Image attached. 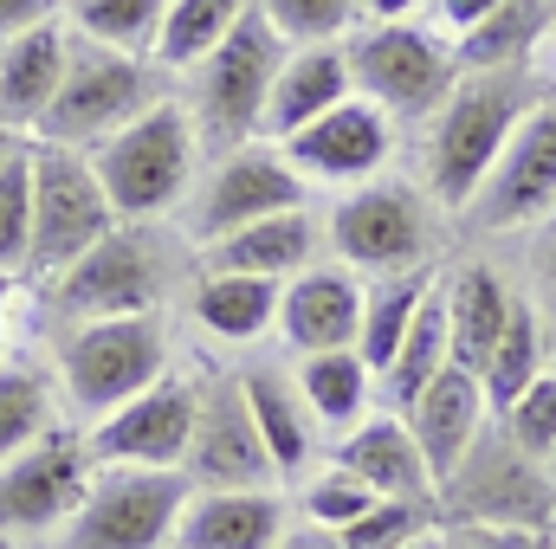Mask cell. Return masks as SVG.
<instances>
[{
	"label": "cell",
	"mask_w": 556,
	"mask_h": 549,
	"mask_svg": "<svg viewBox=\"0 0 556 549\" xmlns=\"http://www.w3.org/2000/svg\"><path fill=\"white\" fill-rule=\"evenodd\" d=\"M285 52L291 46L273 33V20L253 0V13L233 26V39L181 78V104L194 117V137L207 149V162L227 155V149L266 142V98H273V78L285 65Z\"/></svg>",
	"instance_id": "cell-5"
},
{
	"label": "cell",
	"mask_w": 556,
	"mask_h": 549,
	"mask_svg": "<svg viewBox=\"0 0 556 549\" xmlns=\"http://www.w3.org/2000/svg\"><path fill=\"white\" fill-rule=\"evenodd\" d=\"M111 227H117V207H111L91 155L59 149V142H33V253H26V272L52 284Z\"/></svg>",
	"instance_id": "cell-11"
},
{
	"label": "cell",
	"mask_w": 556,
	"mask_h": 549,
	"mask_svg": "<svg viewBox=\"0 0 556 549\" xmlns=\"http://www.w3.org/2000/svg\"><path fill=\"white\" fill-rule=\"evenodd\" d=\"M415 549H440V531H433V537H427V544H415Z\"/></svg>",
	"instance_id": "cell-49"
},
{
	"label": "cell",
	"mask_w": 556,
	"mask_h": 549,
	"mask_svg": "<svg viewBox=\"0 0 556 549\" xmlns=\"http://www.w3.org/2000/svg\"><path fill=\"white\" fill-rule=\"evenodd\" d=\"M551 26H556V0H505L485 26H472L466 39H453L459 72H518V65H538Z\"/></svg>",
	"instance_id": "cell-29"
},
{
	"label": "cell",
	"mask_w": 556,
	"mask_h": 549,
	"mask_svg": "<svg viewBox=\"0 0 556 549\" xmlns=\"http://www.w3.org/2000/svg\"><path fill=\"white\" fill-rule=\"evenodd\" d=\"M408 426H415L420 452H427V472H433V485H446L453 472H459V459L479 446V433L492 426V408H485V388H479V375H466V369H446L427 395H420L415 408L402 413Z\"/></svg>",
	"instance_id": "cell-24"
},
{
	"label": "cell",
	"mask_w": 556,
	"mask_h": 549,
	"mask_svg": "<svg viewBox=\"0 0 556 549\" xmlns=\"http://www.w3.org/2000/svg\"><path fill=\"white\" fill-rule=\"evenodd\" d=\"M369 505H376V491H369L363 478H350L343 465H317V472L298 485V518H304V524H324V531H350Z\"/></svg>",
	"instance_id": "cell-37"
},
{
	"label": "cell",
	"mask_w": 556,
	"mask_h": 549,
	"mask_svg": "<svg viewBox=\"0 0 556 549\" xmlns=\"http://www.w3.org/2000/svg\"><path fill=\"white\" fill-rule=\"evenodd\" d=\"M0 549H13V537H0Z\"/></svg>",
	"instance_id": "cell-50"
},
{
	"label": "cell",
	"mask_w": 556,
	"mask_h": 549,
	"mask_svg": "<svg viewBox=\"0 0 556 549\" xmlns=\"http://www.w3.org/2000/svg\"><path fill=\"white\" fill-rule=\"evenodd\" d=\"M188 472L98 465L85 511L59 531V549H175V524L188 511Z\"/></svg>",
	"instance_id": "cell-13"
},
{
	"label": "cell",
	"mask_w": 556,
	"mask_h": 549,
	"mask_svg": "<svg viewBox=\"0 0 556 549\" xmlns=\"http://www.w3.org/2000/svg\"><path fill=\"white\" fill-rule=\"evenodd\" d=\"M194 420H201V382L188 375H162L149 395L130 408L104 413L85 439L98 465H142V472H181L188 446H194Z\"/></svg>",
	"instance_id": "cell-16"
},
{
	"label": "cell",
	"mask_w": 556,
	"mask_h": 549,
	"mask_svg": "<svg viewBox=\"0 0 556 549\" xmlns=\"http://www.w3.org/2000/svg\"><path fill=\"white\" fill-rule=\"evenodd\" d=\"M440 291H446L453 369L479 375V369L492 362V349H498V336H505L511 310H518V291H525V278L511 284L498 259H479V253H466V259H453V266L440 272Z\"/></svg>",
	"instance_id": "cell-19"
},
{
	"label": "cell",
	"mask_w": 556,
	"mask_h": 549,
	"mask_svg": "<svg viewBox=\"0 0 556 549\" xmlns=\"http://www.w3.org/2000/svg\"><path fill=\"white\" fill-rule=\"evenodd\" d=\"M291 382H298V395H304V408H311V420H317L324 439H343L356 420H369V413L382 408V401H376V375H369V362H363L356 349L298 356Z\"/></svg>",
	"instance_id": "cell-28"
},
{
	"label": "cell",
	"mask_w": 556,
	"mask_h": 549,
	"mask_svg": "<svg viewBox=\"0 0 556 549\" xmlns=\"http://www.w3.org/2000/svg\"><path fill=\"white\" fill-rule=\"evenodd\" d=\"M498 433H505L518 452H531V459L551 465V452H556V369H544L511 408L498 413Z\"/></svg>",
	"instance_id": "cell-39"
},
{
	"label": "cell",
	"mask_w": 556,
	"mask_h": 549,
	"mask_svg": "<svg viewBox=\"0 0 556 549\" xmlns=\"http://www.w3.org/2000/svg\"><path fill=\"white\" fill-rule=\"evenodd\" d=\"M298 207H311V181L291 168V155L278 142H247V149H227L201 168V181L175 220H181V240L201 253L240 227H260V220L298 214Z\"/></svg>",
	"instance_id": "cell-8"
},
{
	"label": "cell",
	"mask_w": 556,
	"mask_h": 549,
	"mask_svg": "<svg viewBox=\"0 0 556 549\" xmlns=\"http://www.w3.org/2000/svg\"><path fill=\"white\" fill-rule=\"evenodd\" d=\"M46 20H59V0H0V46L46 26Z\"/></svg>",
	"instance_id": "cell-41"
},
{
	"label": "cell",
	"mask_w": 556,
	"mask_h": 549,
	"mask_svg": "<svg viewBox=\"0 0 556 549\" xmlns=\"http://www.w3.org/2000/svg\"><path fill=\"white\" fill-rule=\"evenodd\" d=\"M278 149L291 155V168L311 188H343L350 194V188H363V181L395 168V117L356 91V98H343L337 111H324L311 130H298Z\"/></svg>",
	"instance_id": "cell-17"
},
{
	"label": "cell",
	"mask_w": 556,
	"mask_h": 549,
	"mask_svg": "<svg viewBox=\"0 0 556 549\" xmlns=\"http://www.w3.org/2000/svg\"><path fill=\"white\" fill-rule=\"evenodd\" d=\"M350 78L369 104L395 117V130H420L459 85V52L433 20H402V26H356L350 33Z\"/></svg>",
	"instance_id": "cell-7"
},
{
	"label": "cell",
	"mask_w": 556,
	"mask_h": 549,
	"mask_svg": "<svg viewBox=\"0 0 556 549\" xmlns=\"http://www.w3.org/2000/svg\"><path fill=\"white\" fill-rule=\"evenodd\" d=\"M162 13H168V0H65V26L78 39L111 46V52H130V59H149L155 52Z\"/></svg>",
	"instance_id": "cell-34"
},
{
	"label": "cell",
	"mask_w": 556,
	"mask_h": 549,
	"mask_svg": "<svg viewBox=\"0 0 556 549\" xmlns=\"http://www.w3.org/2000/svg\"><path fill=\"white\" fill-rule=\"evenodd\" d=\"M285 524V491H194L175 524V549H273Z\"/></svg>",
	"instance_id": "cell-26"
},
{
	"label": "cell",
	"mask_w": 556,
	"mask_h": 549,
	"mask_svg": "<svg viewBox=\"0 0 556 549\" xmlns=\"http://www.w3.org/2000/svg\"><path fill=\"white\" fill-rule=\"evenodd\" d=\"M59 426V375L39 362H7L0 369V465L39 446Z\"/></svg>",
	"instance_id": "cell-33"
},
{
	"label": "cell",
	"mask_w": 556,
	"mask_h": 549,
	"mask_svg": "<svg viewBox=\"0 0 556 549\" xmlns=\"http://www.w3.org/2000/svg\"><path fill=\"white\" fill-rule=\"evenodd\" d=\"M363 26H402V20H427V0H356Z\"/></svg>",
	"instance_id": "cell-43"
},
{
	"label": "cell",
	"mask_w": 556,
	"mask_h": 549,
	"mask_svg": "<svg viewBox=\"0 0 556 549\" xmlns=\"http://www.w3.org/2000/svg\"><path fill=\"white\" fill-rule=\"evenodd\" d=\"M551 478H556V452H551Z\"/></svg>",
	"instance_id": "cell-51"
},
{
	"label": "cell",
	"mask_w": 556,
	"mask_h": 549,
	"mask_svg": "<svg viewBox=\"0 0 556 549\" xmlns=\"http://www.w3.org/2000/svg\"><path fill=\"white\" fill-rule=\"evenodd\" d=\"M194 284V246L162 220H117L72 272L52 278L59 323H104V317H149L175 291Z\"/></svg>",
	"instance_id": "cell-2"
},
{
	"label": "cell",
	"mask_w": 556,
	"mask_h": 549,
	"mask_svg": "<svg viewBox=\"0 0 556 549\" xmlns=\"http://www.w3.org/2000/svg\"><path fill=\"white\" fill-rule=\"evenodd\" d=\"M85 155H91L117 220H168L194 194L207 149L194 137V117H188L181 91H168V98H155L142 117H130L117 137H104Z\"/></svg>",
	"instance_id": "cell-4"
},
{
	"label": "cell",
	"mask_w": 556,
	"mask_h": 549,
	"mask_svg": "<svg viewBox=\"0 0 556 549\" xmlns=\"http://www.w3.org/2000/svg\"><path fill=\"white\" fill-rule=\"evenodd\" d=\"M20 149H26V142L13 137V130H0V168H7V162H13V155H20Z\"/></svg>",
	"instance_id": "cell-47"
},
{
	"label": "cell",
	"mask_w": 556,
	"mask_h": 549,
	"mask_svg": "<svg viewBox=\"0 0 556 549\" xmlns=\"http://www.w3.org/2000/svg\"><path fill=\"white\" fill-rule=\"evenodd\" d=\"M505 0H427V20L446 33V39H466L472 26H485Z\"/></svg>",
	"instance_id": "cell-40"
},
{
	"label": "cell",
	"mask_w": 556,
	"mask_h": 549,
	"mask_svg": "<svg viewBox=\"0 0 556 549\" xmlns=\"http://www.w3.org/2000/svg\"><path fill=\"white\" fill-rule=\"evenodd\" d=\"M440 524L472 531H544L556 537V478L544 459L518 452L498 420L479 433V446L459 459V472L440 485Z\"/></svg>",
	"instance_id": "cell-10"
},
{
	"label": "cell",
	"mask_w": 556,
	"mask_h": 549,
	"mask_svg": "<svg viewBox=\"0 0 556 549\" xmlns=\"http://www.w3.org/2000/svg\"><path fill=\"white\" fill-rule=\"evenodd\" d=\"M343 98H356L350 52L343 46H291L273 78V98H266V142H291Z\"/></svg>",
	"instance_id": "cell-22"
},
{
	"label": "cell",
	"mask_w": 556,
	"mask_h": 549,
	"mask_svg": "<svg viewBox=\"0 0 556 549\" xmlns=\"http://www.w3.org/2000/svg\"><path fill=\"white\" fill-rule=\"evenodd\" d=\"M317 259H330L317 207H298V214H278V220H260V227H240V233H227V240H214V246L194 253L201 272H240V278H273V284L298 278Z\"/></svg>",
	"instance_id": "cell-21"
},
{
	"label": "cell",
	"mask_w": 556,
	"mask_h": 549,
	"mask_svg": "<svg viewBox=\"0 0 556 549\" xmlns=\"http://www.w3.org/2000/svg\"><path fill=\"white\" fill-rule=\"evenodd\" d=\"M260 13L285 46H350V33L363 26L356 0H260Z\"/></svg>",
	"instance_id": "cell-36"
},
{
	"label": "cell",
	"mask_w": 556,
	"mask_h": 549,
	"mask_svg": "<svg viewBox=\"0 0 556 549\" xmlns=\"http://www.w3.org/2000/svg\"><path fill=\"white\" fill-rule=\"evenodd\" d=\"M538 310H544V343H551V369H556V291H538Z\"/></svg>",
	"instance_id": "cell-45"
},
{
	"label": "cell",
	"mask_w": 556,
	"mask_h": 549,
	"mask_svg": "<svg viewBox=\"0 0 556 549\" xmlns=\"http://www.w3.org/2000/svg\"><path fill=\"white\" fill-rule=\"evenodd\" d=\"M175 362V336H168V310L149 317H104V323H72L59 343V395L65 408L91 413V426L104 413L130 408L137 395H149Z\"/></svg>",
	"instance_id": "cell-6"
},
{
	"label": "cell",
	"mask_w": 556,
	"mask_h": 549,
	"mask_svg": "<svg viewBox=\"0 0 556 549\" xmlns=\"http://www.w3.org/2000/svg\"><path fill=\"white\" fill-rule=\"evenodd\" d=\"M240 395H247V408L260 420V439H266V452H273L278 465V485H304L317 465V420L304 408V395H298V382H291V369H266V362H253V369H240Z\"/></svg>",
	"instance_id": "cell-25"
},
{
	"label": "cell",
	"mask_w": 556,
	"mask_h": 549,
	"mask_svg": "<svg viewBox=\"0 0 556 549\" xmlns=\"http://www.w3.org/2000/svg\"><path fill=\"white\" fill-rule=\"evenodd\" d=\"M273 549H343V537H337V531H324V524L291 518V524H285V537H278Z\"/></svg>",
	"instance_id": "cell-44"
},
{
	"label": "cell",
	"mask_w": 556,
	"mask_h": 549,
	"mask_svg": "<svg viewBox=\"0 0 556 549\" xmlns=\"http://www.w3.org/2000/svg\"><path fill=\"white\" fill-rule=\"evenodd\" d=\"M525 284L531 291H556V220L544 233H531V259H525Z\"/></svg>",
	"instance_id": "cell-42"
},
{
	"label": "cell",
	"mask_w": 556,
	"mask_h": 549,
	"mask_svg": "<svg viewBox=\"0 0 556 549\" xmlns=\"http://www.w3.org/2000/svg\"><path fill=\"white\" fill-rule=\"evenodd\" d=\"M65 59H72V26L65 20H46V26L0 46V130H13V137L39 130V117L59 98Z\"/></svg>",
	"instance_id": "cell-23"
},
{
	"label": "cell",
	"mask_w": 556,
	"mask_h": 549,
	"mask_svg": "<svg viewBox=\"0 0 556 549\" xmlns=\"http://www.w3.org/2000/svg\"><path fill=\"white\" fill-rule=\"evenodd\" d=\"M446 266H427V272H402V278H369V291H363V343H356V356L369 362V375L382 382L389 375V362H395V349L408 343V330H415L420 304H427V291L440 284Z\"/></svg>",
	"instance_id": "cell-31"
},
{
	"label": "cell",
	"mask_w": 556,
	"mask_h": 549,
	"mask_svg": "<svg viewBox=\"0 0 556 549\" xmlns=\"http://www.w3.org/2000/svg\"><path fill=\"white\" fill-rule=\"evenodd\" d=\"M556 220V91L518 124L485 188L466 201L459 227L472 240H531Z\"/></svg>",
	"instance_id": "cell-12"
},
{
	"label": "cell",
	"mask_w": 556,
	"mask_h": 549,
	"mask_svg": "<svg viewBox=\"0 0 556 549\" xmlns=\"http://www.w3.org/2000/svg\"><path fill=\"white\" fill-rule=\"evenodd\" d=\"M247 13H253V0H168L149 65H155L162 78H188L201 59H214V52L233 39V26H240Z\"/></svg>",
	"instance_id": "cell-30"
},
{
	"label": "cell",
	"mask_w": 556,
	"mask_h": 549,
	"mask_svg": "<svg viewBox=\"0 0 556 549\" xmlns=\"http://www.w3.org/2000/svg\"><path fill=\"white\" fill-rule=\"evenodd\" d=\"M551 369V343H544V310H538V291L525 284L518 291V310H511V323H505V336H498V349H492V362L479 369V388H485V408L492 420L511 408L538 375Z\"/></svg>",
	"instance_id": "cell-32"
},
{
	"label": "cell",
	"mask_w": 556,
	"mask_h": 549,
	"mask_svg": "<svg viewBox=\"0 0 556 549\" xmlns=\"http://www.w3.org/2000/svg\"><path fill=\"white\" fill-rule=\"evenodd\" d=\"M538 78L556 91V26H551V39H544V52H538Z\"/></svg>",
	"instance_id": "cell-46"
},
{
	"label": "cell",
	"mask_w": 556,
	"mask_h": 549,
	"mask_svg": "<svg viewBox=\"0 0 556 549\" xmlns=\"http://www.w3.org/2000/svg\"><path fill=\"white\" fill-rule=\"evenodd\" d=\"M278 291L273 278H240V272H201L194 266V284L181 291V310L194 317V330L207 343H260L278 330Z\"/></svg>",
	"instance_id": "cell-27"
},
{
	"label": "cell",
	"mask_w": 556,
	"mask_h": 549,
	"mask_svg": "<svg viewBox=\"0 0 556 549\" xmlns=\"http://www.w3.org/2000/svg\"><path fill=\"white\" fill-rule=\"evenodd\" d=\"M363 278L337 259H317L278 291V343L291 356H337L363 343Z\"/></svg>",
	"instance_id": "cell-18"
},
{
	"label": "cell",
	"mask_w": 556,
	"mask_h": 549,
	"mask_svg": "<svg viewBox=\"0 0 556 549\" xmlns=\"http://www.w3.org/2000/svg\"><path fill=\"white\" fill-rule=\"evenodd\" d=\"M446 233H453V220L427 201L415 175H395V168L337 194L324 214V253L363 284L446 266Z\"/></svg>",
	"instance_id": "cell-3"
},
{
	"label": "cell",
	"mask_w": 556,
	"mask_h": 549,
	"mask_svg": "<svg viewBox=\"0 0 556 549\" xmlns=\"http://www.w3.org/2000/svg\"><path fill=\"white\" fill-rule=\"evenodd\" d=\"M155 98H168V85H162V72L149 59L91 46V39L72 33V59H65L59 98H52V111L39 117L33 137L59 142V149H98L104 137H117L130 117H142Z\"/></svg>",
	"instance_id": "cell-9"
},
{
	"label": "cell",
	"mask_w": 556,
	"mask_h": 549,
	"mask_svg": "<svg viewBox=\"0 0 556 549\" xmlns=\"http://www.w3.org/2000/svg\"><path fill=\"white\" fill-rule=\"evenodd\" d=\"M98 485L91 439L72 426H52L39 446L0 465V537H52L65 531Z\"/></svg>",
	"instance_id": "cell-14"
},
{
	"label": "cell",
	"mask_w": 556,
	"mask_h": 549,
	"mask_svg": "<svg viewBox=\"0 0 556 549\" xmlns=\"http://www.w3.org/2000/svg\"><path fill=\"white\" fill-rule=\"evenodd\" d=\"M440 531V505H415V498H376L350 531H337L343 549H415Z\"/></svg>",
	"instance_id": "cell-35"
},
{
	"label": "cell",
	"mask_w": 556,
	"mask_h": 549,
	"mask_svg": "<svg viewBox=\"0 0 556 549\" xmlns=\"http://www.w3.org/2000/svg\"><path fill=\"white\" fill-rule=\"evenodd\" d=\"M551 98V85L538 78V65L518 72H459L453 98L415 130V181L427 201L459 227L466 201L485 188V175L498 168L505 142L518 137V124Z\"/></svg>",
	"instance_id": "cell-1"
},
{
	"label": "cell",
	"mask_w": 556,
	"mask_h": 549,
	"mask_svg": "<svg viewBox=\"0 0 556 549\" xmlns=\"http://www.w3.org/2000/svg\"><path fill=\"white\" fill-rule=\"evenodd\" d=\"M7 304H13V278L0 272V336H7Z\"/></svg>",
	"instance_id": "cell-48"
},
{
	"label": "cell",
	"mask_w": 556,
	"mask_h": 549,
	"mask_svg": "<svg viewBox=\"0 0 556 549\" xmlns=\"http://www.w3.org/2000/svg\"><path fill=\"white\" fill-rule=\"evenodd\" d=\"M33 253V149L0 168V272H26Z\"/></svg>",
	"instance_id": "cell-38"
},
{
	"label": "cell",
	"mask_w": 556,
	"mask_h": 549,
	"mask_svg": "<svg viewBox=\"0 0 556 549\" xmlns=\"http://www.w3.org/2000/svg\"><path fill=\"white\" fill-rule=\"evenodd\" d=\"M181 472L194 491H285L273 452L260 439V420L240 395V375L201 382V420H194V446Z\"/></svg>",
	"instance_id": "cell-15"
},
{
	"label": "cell",
	"mask_w": 556,
	"mask_h": 549,
	"mask_svg": "<svg viewBox=\"0 0 556 549\" xmlns=\"http://www.w3.org/2000/svg\"><path fill=\"white\" fill-rule=\"evenodd\" d=\"M330 465H343L350 478H363L376 498L440 505V485H433V472H427V452H420L415 426L389 408H376L369 420H356V426L330 446Z\"/></svg>",
	"instance_id": "cell-20"
}]
</instances>
